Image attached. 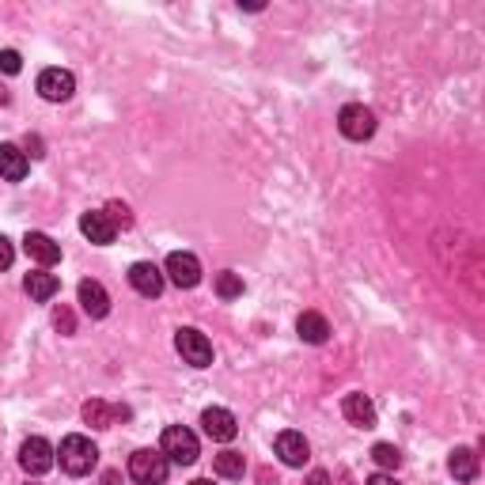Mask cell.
<instances>
[{"label": "cell", "instance_id": "1", "mask_svg": "<svg viewBox=\"0 0 485 485\" xmlns=\"http://www.w3.org/2000/svg\"><path fill=\"white\" fill-rule=\"evenodd\" d=\"M57 459H61V471L64 474H72V478H84L95 471V463H99V447H95L88 436H64L61 447H57Z\"/></svg>", "mask_w": 485, "mask_h": 485}, {"label": "cell", "instance_id": "2", "mask_svg": "<svg viewBox=\"0 0 485 485\" xmlns=\"http://www.w3.org/2000/svg\"><path fill=\"white\" fill-rule=\"evenodd\" d=\"M167 471L171 463L164 451H152V447H140L129 455V478H133L137 485H164L167 481Z\"/></svg>", "mask_w": 485, "mask_h": 485}, {"label": "cell", "instance_id": "3", "mask_svg": "<svg viewBox=\"0 0 485 485\" xmlns=\"http://www.w3.org/2000/svg\"><path fill=\"white\" fill-rule=\"evenodd\" d=\"M159 451H164V455H167V463H179V466L198 463V455H201L198 436H193L190 429H183V425H171V429H164V440H159Z\"/></svg>", "mask_w": 485, "mask_h": 485}, {"label": "cell", "instance_id": "4", "mask_svg": "<svg viewBox=\"0 0 485 485\" xmlns=\"http://www.w3.org/2000/svg\"><path fill=\"white\" fill-rule=\"evenodd\" d=\"M174 349H179L183 361L193 364V368H208V364H213V342H208L201 330H193V327H183L179 334H174Z\"/></svg>", "mask_w": 485, "mask_h": 485}, {"label": "cell", "instance_id": "5", "mask_svg": "<svg viewBox=\"0 0 485 485\" xmlns=\"http://www.w3.org/2000/svg\"><path fill=\"white\" fill-rule=\"evenodd\" d=\"M337 129H342L349 140H368L376 133V115H371L364 103H349V106H342V115H337Z\"/></svg>", "mask_w": 485, "mask_h": 485}, {"label": "cell", "instance_id": "6", "mask_svg": "<svg viewBox=\"0 0 485 485\" xmlns=\"http://www.w3.org/2000/svg\"><path fill=\"white\" fill-rule=\"evenodd\" d=\"M54 463H57V451L50 440H42V436H30L20 447V466L27 474H46V471H54Z\"/></svg>", "mask_w": 485, "mask_h": 485}, {"label": "cell", "instance_id": "7", "mask_svg": "<svg viewBox=\"0 0 485 485\" xmlns=\"http://www.w3.org/2000/svg\"><path fill=\"white\" fill-rule=\"evenodd\" d=\"M164 277L174 285V288H193L201 281V262L186 251H174L167 254V266H164Z\"/></svg>", "mask_w": 485, "mask_h": 485}, {"label": "cell", "instance_id": "8", "mask_svg": "<svg viewBox=\"0 0 485 485\" xmlns=\"http://www.w3.org/2000/svg\"><path fill=\"white\" fill-rule=\"evenodd\" d=\"M201 429L208 440H217V444H232L235 436H239V421H235V413L232 410H220V406H208L201 413Z\"/></svg>", "mask_w": 485, "mask_h": 485}, {"label": "cell", "instance_id": "9", "mask_svg": "<svg viewBox=\"0 0 485 485\" xmlns=\"http://www.w3.org/2000/svg\"><path fill=\"white\" fill-rule=\"evenodd\" d=\"M72 91H76V76L69 69H46L38 76V95L46 103H64L72 99Z\"/></svg>", "mask_w": 485, "mask_h": 485}, {"label": "cell", "instance_id": "10", "mask_svg": "<svg viewBox=\"0 0 485 485\" xmlns=\"http://www.w3.org/2000/svg\"><path fill=\"white\" fill-rule=\"evenodd\" d=\"M129 285H133V293H140L144 300H156L159 293H164L167 277H164V269L152 266V262H133L129 266Z\"/></svg>", "mask_w": 485, "mask_h": 485}, {"label": "cell", "instance_id": "11", "mask_svg": "<svg viewBox=\"0 0 485 485\" xmlns=\"http://www.w3.org/2000/svg\"><path fill=\"white\" fill-rule=\"evenodd\" d=\"M273 451L281 455L285 466H303L307 459H311V444L303 440V432H293V429L281 432L277 440H273Z\"/></svg>", "mask_w": 485, "mask_h": 485}, {"label": "cell", "instance_id": "12", "mask_svg": "<svg viewBox=\"0 0 485 485\" xmlns=\"http://www.w3.org/2000/svg\"><path fill=\"white\" fill-rule=\"evenodd\" d=\"M84 421L91 429H115L118 421H129V410L110 406V402H103V398H91V402H84Z\"/></svg>", "mask_w": 485, "mask_h": 485}, {"label": "cell", "instance_id": "13", "mask_svg": "<svg viewBox=\"0 0 485 485\" xmlns=\"http://www.w3.org/2000/svg\"><path fill=\"white\" fill-rule=\"evenodd\" d=\"M342 413H345V421L349 425H357V429H376V406H371V398L361 395V391H353L342 398Z\"/></svg>", "mask_w": 485, "mask_h": 485}, {"label": "cell", "instance_id": "14", "mask_svg": "<svg viewBox=\"0 0 485 485\" xmlns=\"http://www.w3.org/2000/svg\"><path fill=\"white\" fill-rule=\"evenodd\" d=\"M23 251L35 258V262L42 266V269H50V266H57L61 262V247L57 242L46 235V232H27V239H23Z\"/></svg>", "mask_w": 485, "mask_h": 485}, {"label": "cell", "instance_id": "15", "mask_svg": "<svg viewBox=\"0 0 485 485\" xmlns=\"http://www.w3.org/2000/svg\"><path fill=\"white\" fill-rule=\"evenodd\" d=\"M80 307H84V315L91 319H106L110 315V296L99 281H80Z\"/></svg>", "mask_w": 485, "mask_h": 485}, {"label": "cell", "instance_id": "16", "mask_svg": "<svg viewBox=\"0 0 485 485\" xmlns=\"http://www.w3.org/2000/svg\"><path fill=\"white\" fill-rule=\"evenodd\" d=\"M80 232H84L95 247H106V242H115V235H118V228L110 224L106 213H84L80 217Z\"/></svg>", "mask_w": 485, "mask_h": 485}, {"label": "cell", "instance_id": "17", "mask_svg": "<svg viewBox=\"0 0 485 485\" xmlns=\"http://www.w3.org/2000/svg\"><path fill=\"white\" fill-rule=\"evenodd\" d=\"M27 152H20L15 144H0V179L8 183H23L27 179Z\"/></svg>", "mask_w": 485, "mask_h": 485}, {"label": "cell", "instance_id": "18", "mask_svg": "<svg viewBox=\"0 0 485 485\" xmlns=\"http://www.w3.org/2000/svg\"><path fill=\"white\" fill-rule=\"evenodd\" d=\"M296 334L303 337L307 345H322L330 337V322L322 319L319 311H303L300 319H296Z\"/></svg>", "mask_w": 485, "mask_h": 485}, {"label": "cell", "instance_id": "19", "mask_svg": "<svg viewBox=\"0 0 485 485\" xmlns=\"http://www.w3.org/2000/svg\"><path fill=\"white\" fill-rule=\"evenodd\" d=\"M57 288H61V281L54 277V273H46V269L27 273V281H23V293H27L30 300H38V303L54 300V296H57Z\"/></svg>", "mask_w": 485, "mask_h": 485}, {"label": "cell", "instance_id": "20", "mask_svg": "<svg viewBox=\"0 0 485 485\" xmlns=\"http://www.w3.org/2000/svg\"><path fill=\"white\" fill-rule=\"evenodd\" d=\"M447 471L455 481H474L478 478V455L471 447H455L451 451V459H447Z\"/></svg>", "mask_w": 485, "mask_h": 485}, {"label": "cell", "instance_id": "21", "mask_svg": "<svg viewBox=\"0 0 485 485\" xmlns=\"http://www.w3.org/2000/svg\"><path fill=\"white\" fill-rule=\"evenodd\" d=\"M213 471L228 481H239L242 474H247V459H242V451H220V455L213 459Z\"/></svg>", "mask_w": 485, "mask_h": 485}, {"label": "cell", "instance_id": "22", "mask_svg": "<svg viewBox=\"0 0 485 485\" xmlns=\"http://www.w3.org/2000/svg\"><path fill=\"white\" fill-rule=\"evenodd\" d=\"M217 296L220 300H239L242 296V277L239 273H232V269L217 273Z\"/></svg>", "mask_w": 485, "mask_h": 485}, {"label": "cell", "instance_id": "23", "mask_svg": "<svg viewBox=\"0 0 485 485\" xmlns=\"http://www.w3.org/2000/svg\"><path fill=\"white\" fill-rule=\"evenodd\" d=\"M371 459H376L383 471H398V466H402V451L395 444H376V447H371Z\"/></svg>", "mask_w": 485, "mask_h": 485}, {"label": "cell", "instance_id": "24", "mask_svg": "<svg viewBox=\"0 0 485 485\" xmlns=\"http://www.w3.org/2000/svg\"><path fill=\"white\" fill-rule=\"evenodd\" d=\"M106 217H110V224H115V228H129V224H133V217H129V208H125V205H118V201H110V205H106Z\"/></svg>", "mask_w": 485, "mask_h": 485}, {"label": "cell", "instance_id": "25", "mask_svg": "<svg viewBox=\"0 0 485 485\" xmlns=\"http://www.w3.org/2000/svg\"><path fill=\"white\" fill-rule=\"evenodd\" d=\"M54 327H57L61 334H76V319H72L69 307H57V311H54Z\"/></svg>", "mask_w": 485, "mask_h": 485}, {"label": "cell", "instance_id": "26", "mask_svg": "<svg viewBox=\"0 0 485 485\" xmlns=\"http://www.w3.org/2000/svg\"><path fill=\"white\" fill-rule=\"evenodd\" d=\"M0 69H4L8 76H15V72H20V69H23V61H20V54H15V50H0Z\"/></svg>", "mask_w": 485, "mask_h": 485}, {"label": "cell", "instance_id": "27", "mask_svg": "<svg viewBox=\"0 0 485 485\" xmlns=\"http://www.w3.org/2000/svg\"><path fill=\"white\" fill-rule=\"evenodd\" d=\"M12 262H15V247H12L4 235H0V269H8Z\"/></svg>", "mask_w": 485, "mask_h": 485}, {"label": "cell", "instance_id": "28", "mask_svg": "<svg viewBox=\"0 0 485 485\" xmlns=\"http://www.w3.org/2000/svg\"><path fill=\"white\" fill-rule=\"evenodd\" d=\"M364 485H398V481H395L391 474H371V478H368Z\"/></svg>", "mask_w": 485, "mask_h": 485}, {"label": "cell", "instance_id": "29", "mask_svg": "<svg viewBox=\"0 0 485 485\" xmlns=\"http://www.w3.org/2000/svg\"><path fill=\"white\" fill-rule=\"evenodd\" d=\"M307 485H330V478H327V474H322V471H315L311 478H307Z\"/></svg>", "mask_w": 485, "mask_h": 485}, {"label": "cell", "instance_id": "30", "mask_svg": "<svg viewBox=\"0 0 485 485\" xmlns=\"http://www.w3.org/2000/svg\"><path fill=\"white\" fill-rule=\"evenodd\" d=\"M27 149H30V156L38 159V156H42V140H27Z\"/></svg>", "mask_w": 485, "mask_h": 485}, {"label": "cell", "instance_id": "31", "mask_svg": "<svg viewBox=\"0 0 485 485\" xmlns=\"http://www.w3.org/2000/svg\"><path fill=\"white\" fill-rule=\"evenodd\" d=\"M4 103H8V91H4V88H0V106H4Z\"/></svg>", "mask_w": 485, "mask_h": 485}, {"label": "cell", "instance_id": "32", "mask_svg": "<svg viewBox=\"0 0 485 485\" xmlns=\"http://www.w3.org/2000/svg\"><path fill=\"white\" fill-rule=\"evenodd\" d=\"M190 485H213V481H205V478H198V481H190Z\"/></svg>", "mask_w": 485, "mask_h": 485}]
</instances>
